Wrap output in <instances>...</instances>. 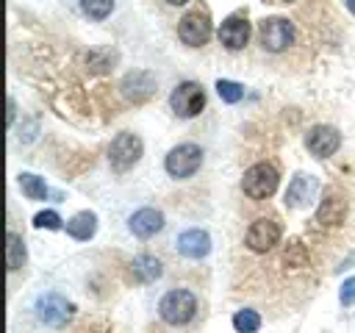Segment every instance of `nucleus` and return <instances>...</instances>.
Here are the masks:
<instances>
[{
	"instance_id": "9b49d317",
	"label": "nucleus",
	"mask_w": 355,
	"mask_h": 333,
	"mask_svg": "<svg viewBox=\"0 0 355 333\" xmlns=\"http://www.w3.org/2000/svg\"><path fill=\"white\" fill-rule=\"evenodd\" d=\"M344 216H347V200H344V194L338 189H324L322 203L316 208V222L322 228H336V225L344 222Z\"/></svg>"
},
{
	"instance_id": "1a4fd4ad",
	"label": "nucleus",
	"mask_w": 355,
	"mask_h": 333,
	"mask_svg": "<svg viewBox=\"0 0 355 333\" xmlns=\"http://www.w3.org/2000/svg\"><path fill=\"white\" fill-rule=\"evenodd\" d=\"M244 241H247V247H250L252 253H269V250L280 241V225H277L275 219L261 216V219H255V222L250 225Z\"/></svg>"
},
{
	"instance_id": "a878e982",
	"label": "nucleus",
	"mask_w": 355,
	"mask_h": 333,
	"mask_svg": "<svg viewBox=\"0 0 355 333\" xmlns=\"http://www.w3.org/2000/svg\"><path fill=\"white\" fill-rule=\"evenodd\" d=\"M338 300H341V305H352V302H355V278H349V280L341 286Z\"/></svg>"
},
{
	"instance_id": "c85d7f7f",
	"label": "nucleus",
	"mask_w": 355,
	"mask_h": 333,
	"mask_svg": "<svg viewBox=\"0 0 355 333\" xmlns=\"http://www.w3.org/2000/svg\"><path fill=\"white\" fill-rule=\"evenodd\" d=\"M169 6H183V3H189V0H166Z\"/></svg>"
},
{
	"instance_id": "aec40b11",
	"label": "nucleus",
	"mask_w": 355,
	"mask_h": 333,
	"mask_svg": "<svg viewBox=\"0 0 355 333\" xmlns=\"http://www.w3.org/2000/svg\"><path fill=\"white\" fill-rule=\"evenodd\" d=\"M6 261H8L11 272H17L25 264V241H22V236H17V233L6 236Z\"/></svg>"
},
{
	"instance_id": "7ed1b4c3",
	"label": "nucleus",
	"mask_w": 355,
	"mask_h": 333,
	"mask_svg": "<svg viewBox=\"0 0 355 333\" xmlns=\"http://www.w3.org/2000/svg\"><path fill=\"white\" fill-rule=\"evenodd\" d=\"M169 105H172V111H175L178 117L191 119V117H197V114L202 111V105H205V92H202V86H200L197 80H183V83H178V86L172 89Z\"/></svg>"
},
{
	"instance_id": "423d86ee",
	"label": "nucleus",
	"mask_w": 355,
	"mask_h": 333,
	"mask_svg": "<svg viewBox=\"0 0 355 333\" xmlns=\"http://www.w3.org/2000/svg\"><path fill=\"white\" fill-rule=\"evenodd\" d=\"M178 36L183 44L189 47H202L208 39H211V19H208V11L205 8H194L189 14L180 17L178 22Z\"/></svg>"
},
{
	"instance_id": "39448f33",
	"label": "nucleus",
	"mask_w": 355,
	"mask_h": 333,
	"mask_svg": "<svg viewBox=\"0 0 355 333\" xmlns=\"http://www.w3.org/2000/svg\"><path fill=\"white\" fill-rule=\"evenodd\" d=\"M258 36L269 53H283L294 44V25L286 17H269L258 25Z\"/></svg>"
},
{
	"instance_id": "f8f14e48",
	"label": "nucleus",
	"mask_w": 355,
	"mask_h": 333,
	"mask_svg": "<svg viewBox=\"0 0 355 333\" xmlns=\"http://www.w3.org/2000/svg\"><path fill=\"white\" fill-rule=\"evenodd\" d=\"M122 94L125 100L130 103H147L153 94H155V78L147 72V69H133L122 78Z\"/></svg>"
},
{
	"instance_id": "c756f323",
	"label": "nucleus",
	"mask_w": 355,
	"mask_h": 333,
	"mask_svg": "<svg viewBox=\"0 0 355 333\" xmlns=\"http://www.w3.org/2000/svg\"><path fill=\"white\" fill-rule=\"evenodd\" d=\"M283 3H294V0H283Z\"/></svg>"
},
{
	"instance_id": "6e6552de",
	"label": "nucleus",
	"mask_w": 355,
	"mask_h": 333,
	"mask_svg": "<svg viewBox=\"0 0 355 333\" xmlns=\"http://www.w3.org/2000/svg\"><path fill=\"white\" fill-rule=\"evenodd\" d=\"M72 302L67 300V297H61L58 291H47V294H42L39 300H36V314H39V319L44 322V325H50V327H64L67 322H69V316H72Z\"/></svg>"
},
{
	"instance_id": "2eb2a0df",
	"label": "nucleus",
	"mask_w": 355,
	"mask_h": 333,
	"mask_svg": "<svg viewBox=\"0 0 355 333\" xmlns=\"http://www.w3.org/2000/svg\"><path fill=\"white\" fill-rule=\"evenodd\" d=\"M178 253L186 255V258H205L211 253V236L200 228H191V230H183L178 236Z\"/></svg>"
},
{
	"instance_id": "393cba45",
	"label": "nucleus",
	"mask_w": 355,
	"mask_h": 333,
	"mask_svg": "<svg viewBox=\"0 0 355 333\" xmlns=\"http://www.w3.org/2000/svg\"><path fill=\"white\" fill-rule=\"evenodd\" d=\"M33 225L36 228H47V230H61L64 225H61V216L55 214V211H42V214H36L33 216Z\"/></svg>"
},
{
	"instance_id": "9d476101",
	"label": "nucleus",
	"mask_w": 355,
	"mask_h": 333,
	"mask_svg": "<svg viewBox=\"0 0 355 333\" xmlns=\"http://www.w3.org/2000/svg\"><path fill=\"white\" fill-rule=\"evenodd\" d=\"M305 147L316 155V158H327L341 147V133L330 125H313L305 133Z\"/></svg>"
},
{
	"instance_id": "bb28decb",
	"label": "nucleus",
	"mask_w": 355,
	"mask_h": 333,
	"mask_svg": "<svg viewBox=\"0 0 355 333\" xmlns=\"http://www.w3.org/2000/svg\"><path fill=\"white\" fill-rule=\"evenodd\" d=\"M14 117H17V103H14L11 97H8V125L14 122Z\"/></svg>"
},
{
	"instance_id": "f3484780",
	"label": "nucleus",
	"mask_w": 355,
	"mask_h": 333,
	"mask_svg": "<svg viewBox=\"0 0 355 333\" xmlns=\"http://www.w3.org/2000/svg\"><path fill=\"white\" fill-rule=\"evenodd\" d=\"M94 230H97V214H92V211H78L67 222V233L78 241H89L94 236Z\"/></svg>"
},
{
	"instance_id": "5701e85b",
	"label": "nucleus",
	"mask_w": 355,
	"mask_h": 333,
	"mask_svg": "<svg viewBox=\"0 0 355 333\" xmlns=\"http://www.w3.org/2000/svg\"><path fill=\"white\" fill-rule=\"evenodd\" d=\"M80 8L92 19H105L114 8V0H80Z\"/></svg>"
},
{
	"instance_id": "ddd939ff",
	"label": "nucleus",
	"mask_w": 355,
	"mask_h": 333,
	"mask_svg": "<svg viewBox=\"0 0 355 333\" xmlns=\"http://www.w3.org/2000/svg\"><path fill=\"white\" fill-rule=\"evenodd\" d=\"M250 33H252V28H250L247 17L233 14V17H227V19L222 22V28H219V42H222L227 50H241V47L250 42Z\"/></svg>"
},
{
	"instance_id": "f257e3e1",
	"label": "nucleus",
	"mask_w": 355,
	"mask_h": 333,
	"mask_svg": "<svg viewBox=\"0 0 355 333\" xmlns=\"http://www.w3.org/2000/svg\"><path fill=\"white\" fill-rule=\"evenodd\" d=\"M194 311H197V300L186 289H172L158 302V314L166 325H186V322H191Z\"/></svg>"
},
{
	"instance_id": "cd10ccee",
	"label": "nucleus",
	"mask_w": 355,
	"mask_h": 333,
	"mask_svg": "<svg viewBox=\"0 0 355 333\" xmlns=\"http://www.w3.org/2000/svg\"><path fill=\"white\" fill-rule=\"evenodd\" d=\"M344 6H347V8L352 11V14H355V0H344Z\"/></svg>"
},
{
	"instance_id": "a211bd4d",
	"label": "nucleus",
	"mask_w": 355,
	"mask_h": 333,
	"mask_svg": "<svg viewBox=\"0 0 355 333\" xmlns=\"http://www.w3.org/2000/svg\"><path fill=\"white\" fill-rule=\"evenodd\" d=\"M133 275L141 280V283H153V280H158L161 278V261L155 258V255H136L133 258Z\"/></svg>"
},
{
	"instance_id": "20e7f679",
	"label": "nucleus",
	"mask_w": 355,
	"mask_h": 333,
	"mask_svg": "<svg viewBox=\"0 0 355 333\" xmlns=\"http://www.w3.org/2000/svg\"><path fill=\"white\" fill-rule=\"evenodd\" d=\"M141 150H144V144H141V139L136 133H128V130L125 133H116V139L108 147V164H111V169L114 172H128L141 158Z\"/></svg>"
},
{
	"instance_id": "4be33fe9",
	"label": "nucleus",
	"mask_w": 355,
	"mask_h": 333,
	"mask_svg": "<svg viewBox=\"0 0 355 333\" xmlns=\"http://www.w3.org/2000/svg\"><path fill=\"white\" fill-rule=\"evenodd\" d=\"M216 94L225 100V103H239L241 97H244V86L241 83H236V80H225V78H219L216 80Z\"/></svg>"
},
{
	"instance_id": "f03ea898",
	"label": "nucleus",
	"mask_w": 355,
	"mask_h": 333,
	"mask_svg": "<svg viewBox=\"0 0 355 333\" xmlns=\"http://www.w3.org/2000/svg\"><path fill=\"white\" fill-rule=\"evenodd\" d=\"M277 169L272 166V164H252L247 172H244V178H241V189H244V194L247 197H252V200H266V197H272L275 194V189H277Z\"/></svg>"
},
{
	"instance_id": "dca6fc26",
	"label": "nucleus",
	"mask_w": 355,
	"mask_h": 333,
	"mask_svg": "<svg viewBox=\"0 0 355 333\" xmlns=\"http://www.w3.org/2000/svg\"><path fill=\"white\" fill-rule=\"evenodd\" d=\"M128 225H130L133 236H139V239H150V236H155V233L164 228V214L155 211V208H139V211L130 216Z\"/></svg>"
},
{
	"instance_id": "b1692460",
	"label": "nucleus",
	"mask_w": 355,
	"mask_h": 333,
	"mask_svg": "<svg viewBox=\"0 0 355 333\" xmlns=\"http://www.w3.org/2000/svg\"><path fill=\"white\" fill-rule=\"evenodd\" d=\"M283 261H286L288 266H305V261H308L305 247H302L300 241H291V244L286 247V253H283Z\"/></svg>"
},
{
	"instance_id": "6ab92c4d",
	"label": "nucleus",
	"mask_w": 355,
	"mask_h": 333,
	"mask_svg": "<svg viewBox=\"0 0 355 333\" xmlns=\"http://www.w3.org/2000/svg\"><path fill=\"white\" fill-rule=\"evenodd\" d=\"M17 180H19V189H22V194H25L28 200H44V197H47V186H44V180H42L39 175H33V172H19Z\"/></svg>"
},
{
	"instance_id": "412c9836",
	"label": "nucleus",
	"mask_w": 355,
	"mask_h": 333,
	"mask_svg": "<svg viewBox=\"0 0 355 333\" xmlns=\"http://www.w3.org/2000/svg\"><path fill=\"white\" fill-rule=\"evenodd\" d=\"M233 327H236L239 333H255V330L261 327V316H258L255 311H250V308L236 311V316H233Z\"/></svg>"
},
{
	"instance_id": "4468645a",
	"label": "nucleus",
	"mask_w": 355,
	"mask_h": 333,
	"mask_svg": "<svg viewBox=\"0 0 355 333\" xmlns=\"http://www.w3.org/2000/svg\"><path fill=\"white\" fill-rule=\"evenodd\" d=\"M316 189H319V180L313 175H302V172L294 175L288 189H286V205L288 208H305L313 200Z\"/></svg>"
},
{
	"instance_id": "0eeeda50",
	"label": "nucleus",
	"mask_w": 355,
	"mask_h": 333,
	"mask_svg": "<svg viewBox=\"0 0 355 333\" xmlns=\"http://www.w3.org/2000/svg\"><path fill=\"white\" fill-rule=\"evenodd\" d=\"M200 164H202V150L197 144H191V142L172 147L166 161H164V166H166V172L172 178H191L200 169Z\"/></svg>"
}]
</instances>
